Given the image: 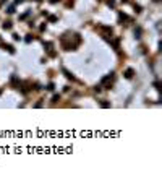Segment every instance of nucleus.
<instances>
[{"label": "nucleus", "instance_id": "obj_1", "mask_svg": "<svg viewBox=\"0 0 162 190\" xmlns=\"http://www.w3.org/2000/svg\"><path fill=\"white\" fill-rule=\"evenodd\" d=\"M3 28H5V29H10V28H11V24H10V23H5Z\"/></svg>", "mask_w": 162, "mask_h": 190}]
</instances>
